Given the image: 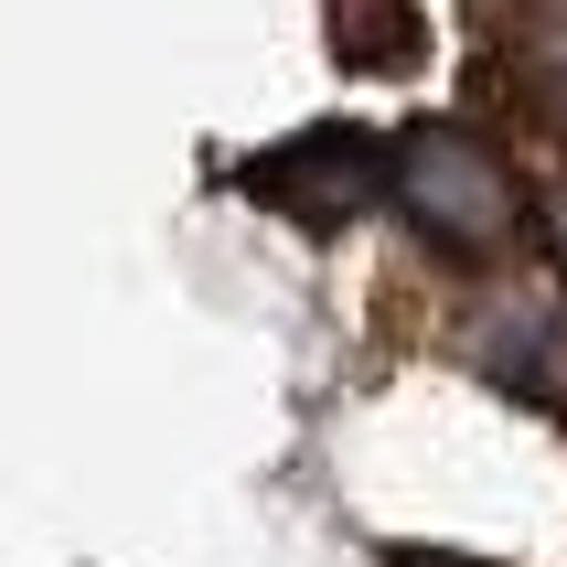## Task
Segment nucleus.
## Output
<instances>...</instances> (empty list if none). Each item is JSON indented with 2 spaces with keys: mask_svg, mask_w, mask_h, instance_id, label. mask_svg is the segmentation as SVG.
Segmentation results:
<instances>
[{
  "mask_svg": "<svg viewBox=\"0 0 567 567\" xmlns=\"http://www.w3.org/2000/svg\"><path fill=\"white\" fill-rule=\"evenodd\" d=\"M385 161H396V204L417 215L429 247L514 257V236H525V172H514L472 118H417Z\"/></svg>",
  "mask_w": 567,
  "mask_h": 567,
  "instance_id": "f257e3e1",
  "label": "nucleus"
},
{
  "mask_svg": "<svg viewBox=\"0 0 567 567\" xmlns=\"http://www.w3.org/2000/svg\"><path fill=\"white\" fill-rule=\"evenodd\" d=\"M375 140L364 128H311V140H289V151H268L257 161V193L268 204H289L300 225H343L364 193H375Z\"/></svg>",
  "mask_w": 567,
  "mask_h": 567,
  "instance_id": "f03ea898",
  "label": "nucleus"
},
{
  "mask_svg": "<svg viewBox=\"0 0 567 567\" xmlns=\"http://www.w3.org/2000/svg\"><path fill=\"white\" fill-rule=\"evenodd\" d=\"M472 364H493L514 396H546V408H567V321L536 311V300L482 311V321H472Z\"/></svg>",
  "mask_w": 567,
  "mask_h": 567,
  "instance_id": "7ed1b4c3",
  "label": "nucleus"
},
{
  "mask_svg": "<svg viewBox=\"0 0 567 567\" xmlns=\"http://www.w3.org/2000/svg\"><path fill=\"white\" fill-rule=\"evenodd\" d=\"M514 54H525V75H536L525 96H546V107L567 118V22H525V32H514Z\"/></svg>",
  "mask_w": 567,
  "mask_h": 567,
  "instance_id": "20e7f679",
  "label": "nucleus"
},
{
  "mask_svg": "<svg viewBox=\"0 0 567 567\" xmlns=\"http://www.w3.org/2000/svg\"><path fill=\"white\" fill-rule=\"evenodd\" d=\"M546 247H557V268H567V183L546 193Z\"/></svg>",
  "mask_w": 567,
  "mask_h": 567,
  "instance_id": "39448f33",
  "label": "nucleus"
},
{
  "mask_svg": "<svg viewBox=\"0 0 567 567\" xmlns=\"http://www.w3.org/2000/svg\"><path fill=\"white\" fill-rule=\"evenodd\" d=\"M396 567H461V557H396Z\"/></svg>",
  "mask_w": 567,
  "mask_h": 567,
  "instance_id": "423d86ee",
  "label": "nucleus"
}]
</instances>
